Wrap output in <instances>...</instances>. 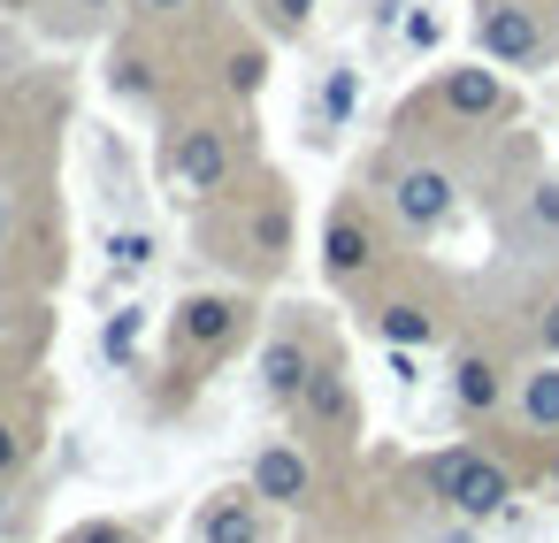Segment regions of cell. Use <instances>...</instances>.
<instances>
[{"label":"cell","instance_id":"1","mask_svg":"<svg viewBox=\"0 0 559 543\" xmlns=\"http://www.w3.org/2000/svg\"><path fill=\"white\" fill-rule=\"evenodd\" d=\"M429 490H437L460 520H498L506 497H513V474H506L498 459H483V451H437V459H429Z\"/></svg>","mask_w":559,"mask_h":543},{"label":"cell","instance_id":"2","mask_svg":"<svg viewBox=\"0 0 559 543\" xmlns=\"http://www.w3.org/2000/svg\"><path fill=\"white\" fill-rule=\"evenodd\" d=\"M475 39H483L490 62H536V55H544V24H536V9H521V0L483 9V16H475Z\"/></svg>","mask_w":559,"mask_h":543},{"label":"cell","instance_id":"3","mask_svg":"<svg viewBox=\"0 0 559 543\" xmlns=\"http://www.w3.org/2000/svg\"><path fill=\"white\" fill-rule=\"evenodd\" d=\"M169 177H177L185 192H215V184L230 177V138L207 131V123L177 131V138H169Z\"/></svg>","mask_w":559,"mask_h":543},{"label":"cell","instance_id":"4","mask_svg":"<svg viewBox=\"0 0 559 543\" xmlns=\"http://www.w3.org/2000/svg\"><path fill=\"white\" fill-rule=\"evenodd\" d=\"M391 207H399L406 230H437V222L452 215V177H444V169H399Z\"/></svg>","mask_w":559,"mask_h":543},{"label":"cell","instance_id":"5","mask_svg":"<svg viewBox=\"0 0 559 543\" xmlns=\"http://www.w3.org/2000/svg\"><path fill=\"white\" fill-rule=\"evenodd\" d=\"M314 490V467L292 451V444H269L261 459H253V497H269V505H299Z\"/></svg>","mask_w":559,"mask_h":543},{"label":"cell","instance_id":"6","mask_svg":"<svg viewBox=\"0 0 559 543\" xmlns=\"http://www.w3.org/2000/svg\"><path fill=\"white\" fill-rule=\"evenodd\" d=\"M322 261H330V276H360V268L376 261L368 222H360V215H330V230H322Z\"/></svg>","mask_w":559,"mask_h":543},{"label":"cell","instance_id":"7","mask_svg":"<svg viewBox=\"0 0 559 543\" xmlns=\"http://www.w3.org/2000/svg\"><path fill=\"white\" fill-rule=\"evenodd\" d=\"M444 108L467 116V123H483V116L506 108V85H498L490 70H452V77H444Z\"/></svg>","mask_w":559,"mask_h":543},{"label":"cell","instance_id":"8","mask_svg":"<svg viewBox=\"0 0 559 543\" xmlns=\"http://www.w3.org/2000/svg\"><path fill=\"white\" fill-rule=\"evenodd\" d=\"M238 322H246L238 299H215V291H207V299H192V306L177 314V337H192V345H223V337H238Z\"/></svg>","mask_w":559,"mask_h":543},{"label":"cell","instance_id":"9","mask_svg":"<svg viewBox=\"0 0 559 543\" xmlns=\"http://www.w3.org/2000/svg\"><path fill=\"white\" fill-rule=\"evenodd\" d=\"M200 543H261V520H253V505H246V497H223V505H207V520H200Z\"/></svg>","mask_w":559,"mask_h":543},{"label":"cell","instance_id":"10","mask_svg":"<svg viewBox=\"0 0 559 543\" xmlns=\"http://www.w3.org/2000/svg\"><path fill=\"white\" fill-rule=\"evenodd\" d=\"M261 375H269V390H276V398H299V390H307V375H314V367H307V352H299V345H292V337H276V345H269V352H261Z\"/></svg>","mask_w":559,"mask_h":543},{"label":"cell","instance_id":"11","mask_svg":"<svg viewBox=\"0 0 559 543\" xmlns=\"http://www.w3.org/2000/svg\"><path fill=\"white\" fill-rule=\"evenodd\" d=\"M452 398H460L467 413H490V406H498V367H490L483 352H467V360L452 367Z\"/></svg>","mask_w":559,"mask_h":543},{"label":"cell","instance_id":"12","mask_svg":"<svg viewBox=\"0 0 559 543\" xmlns=\"http://www.w3.org/2000/svg\"><path fill=\"white\" fill-rule=\"evenodd\" d=\"M376 329H383V345H406V352H414V345H429V337H437V322H429V314H421V306H414V299H391V306H383V314H376Z\"/></svg>","mask_w":559,"mask_h":543},{"label":"cell","instance_id":"13","mask_svg":"<svg viewBox=\"0 0 559 543\" xmlns=\"http://www.w3.org/2000/svg\"><path fill=\"white\" fill-rule=\"evenodd\" d=\"M299 398H307V413H314V421H330V429H345V421H353V390H345V375H307V390H299Z\"/></svg>","mask_w":559,"mask_h":543},{"label":"cell","instance_id":"14","mask_svg":"<svg viewBox=\"0 0 559 543\" xmlns=\"http://www.w3.org/2000/svg\"><path fill=\"white\" fill-rule=\"evenodd\" d=\"M521 413H528L536 429H559V367H536V375L521 383Z\"/></svg>","mask_w":559,"mask_h":543},{"label":"cell","instance_id":"15","mask_svg":"<svg viewBox=\"0 0 559 543\" xmlns=\"http://www.w3.org/2000/svg\"><path fill=\"white\" fill-rule=\"evenodd\" d=\"M100 352H108L116 367H131V352H139V306H116V314H108V329H100Z\"/></svg>","mask_w":559,"mask_h":543},{"label":"cell","instance_id":"16","mask_svg":"<svg viewBox=\"0 0 559 543\" xmlns=\"http://www.w3.org/2000/svg\"><path fill=\"white\" fill-rule=\"evenodd\" d=\"M528 238L559 245V184H551V177H544V184H528Z\"/></svg>","mask_w":559,"mask_h":543},{"label":"cell","instance_id":"17","mask_svg":"<svg viewBox=\"0 0 559 543\" xmlns=\"http://www.w3.org/2000/svg\"><path fill=\"white\" fill-rule=\"evenodd\" d=\"M353 100H360V77H353V70H330V85H322V116H330V131L353 116Z\"/></svg>","mask_w":559,"mask_h":543},{"label":"cell","instance_id":"18","mask_svg":"<svg viewBox=\"0 0 559 543\" xmlns=\"http://www.w3.org/2000/svg\"><path fill=\"white\" fill-rule=\"evenodd\" d=\"M108 261H116L123 276H139V268L154 261V238H146V230H123V238H108Z\"/></svg>","mask_w":559,"mask_h":543},{"label":"cell","instance_id":"19","mask_svg":"<svg viewBox=\"0 0 559 543\" xmlns=\"http://www.w3.org/2000/svg\"><path fill=\"white\" fill-rule=\"evenodd\" d=\"M261 70H269L261 55H238V62H230V85H238V93H253V85H261Z\"/></svg>","mask_w":559,"mask_h":543},{"label":"cell","instance_id":"20","mask_svg":"<svg viewBox=\"0 0 559 543\" xmlns=\"http://www.w3.org/2000/svg\"><path fill=\"white\" fill-rule=\"evenodd\" d=\"M253 238H261V253H284V215H276V207H269V215H261V222H253Z\"/></svg>","mask_w":559,"mask_h":543},{"label":"cell","instance_id":"21","mask_svg":"<svg viewBox=\"0 0 559 543\" xmlns=\"http://www.w3.org/2000/svg\"><path fill=\"white\" fill-rule=\"evenodd\" d=\"M406 39H414V47H437V16L414 9V16H406Z\"/></svg>","mask_w":559,"mask_h":543},{"label":"cell","instance_id":"22","mask_svg":"<svg viewBox=\"0 0 559 543\" xmlns=\"http://www.w3.org/2000/svg\"><path fill=\"white\" fill-rule=\"evenodd\" d=\"M70 543H131V535H123V528H116V520H93V528H78V535H70Z\"/></svg>","mask_w":559,"mask_h":543},{"label":"cell","instance_id":"23","mask_svg":"<svg viewBox=\"0 0 559 543\" xmlns=\"http://www.w3.org/2000/svg\"><path fill=\"white\" fill-rule=\"evenodd\" d=\"M307 16H314V0H276V24H284V32H299Z\"/></svg>","mask_w":559,"mask_h":543},{"label":"cell","instance_id":"24","mask_svg":"<svg viewBox=\"0 0 559 543\" xmlns=\"http://www.w3.org/2000/svg\"><path fill=\"white\" fill-rule=\"evenodd\" d=\"M16 459H24V444H16V429H9V421H0V474H9Z\"/></svg>","mask_w":559,"mask_h":543},{"label":"cell","instance_id":"25","mask_svg":"<svg viewBox=\"0 0 559 543\" xmlns=\"http://www.w3.org/2000/svg\"><path fill=\"white\" fill-rule=\"evenodd\" d=\"M544 345H551V352H559V299H551V306H544Z\"/></svg>","mask_w":559,"mask_h":543},{"label":"cell","instance_id":"26","mask_svg":"<svg viewBox=\"0 0 559 543\" xmlns=\"http://www.w3.org/2000/svg\"><path fill=\"white\" fill-rule=\"evenodd\" d=\"M70 9H85V16H100V9H116V0H70Z\"/></svg>","mask_w":559,"mask_h":543},{"label":"cell","instance_id":"27","mask_svg":"<svg viewBox=\"0 0 559 543\" xmlns=\"http://www.w3.org/2000/svg\"><path fill=\"white\" fill-rule=\"evenodd\" d=\"M0 238H9V200H0Z\"/></svg>","mask_w":559,"mask_h":543},{"label":"cell","instance_id":"28","mask_svg":"<svg viewBox=\"0 0 559 543\" xmlns=\"http://www.w3.org/2000/svg\"><path fill=\"white\" fill-rule=\"evenodd\" d=\"M146 9H185V0H146Z\"/></svg>","mask_w":559,"mask_h":543}]
</instances>
